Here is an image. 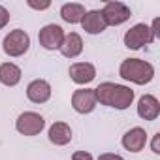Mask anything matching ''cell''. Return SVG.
<instances>
[{
  "label": "cell",
  "instance_id": "ba28073f",
  "mask_svg": "<svg viewBox=\"0 0 160 160\" xmlns=\"http://www.w3.org/2000/svg\"><path fill=\"white\" fill-rule=\"evenodd\" d=\"M72 108L77 113H91L96 108V98H94V91L92 89H77L72 94Z\"/></svg>",
  "mask_w": 160,
  "mask_h": 160
},
{
  "label": "cell",
  "instance_id": "4fadbf2b",
  "mask_svg": "<svg viewBox=\"0 0 160 160\" xmlns=\"http://www.w3.org/2000/svg\"><path fill=\"white\" fill-rule=\"evenodd\" d=\"M81 27H83V30H85L87 34H102V32L108 28V25H106V21H104L100 10H91V12H87V13L83 15V19H81Z\"/></svg>",
  "mask_w": 160,
  "mask_h": 160
},
{
  "label": "cell",
  "instance_id": "5bb4252c",
  "mask_svg": "<svg viewBox=\"0 0 160 160\" xmlns=\"http://www.w3.org/2000/svg\"><path fill=\"white\" fill-rule=\"evenodd\" d=\"M47 136H49V141H51L53 145L62 147V145H68V143L72 141V128H70V124L58 121V122H53V124L49 126Z\"/></svg>",
  "mask_w": 160,
  "mask_h": 160
},
{
  "label": "cell",
  "instance_id": "7402d4cb",
  "mask_svg": "<svg viewBox=\"0 0 160 160\" xmlns=\"http://www.w3.org/2000/svg\"><path fill=\"white\" fill-rule=\"evenodd\" d=\"M98 160H124V158L119 156V154H115V152H104V154L98 156Z\"/></svg>",
  "mask_w": 160,
  "mask_h": 160
},
{
  "label": "cell",
  "instance_id": "2e32d148",
  "mask_svg": "<svg viewBox=\"0 0 160 160\" xmlns=\"http://www.w3.org/2000/svg\"><path fill=\"white\" fill-rule=\"evenodd\" d=\"M21 68L13 62H4L0 64V83L6 87H15L21 81Z\"/></svg>",
  "mask_w": 160,
  "mask_h": 160
},
{
  "label": "cell",
  "instance_id": "30bf717a",
  "mask_svg": "<svg viewBox=\"0 0 160 160\" xmlns=\"http://www.w3.org/2000/svg\"><path fill=\"white\" fill-rule=\"evenodd\" d=\"M70 77L77 85H87L96 77V68L91 62H73L70 66Z\"/></svg>",
  "mask_w": 160,
  "mask_h": 160
},
{
  "label": "cell",
  "instance_id": "e0dca14e",
  "mask_svg": "<svg viewBox=\"0 0 160 160\" xmlns=\"http://www.w3.org/2000/svg\"><path fill=\"white\" fill-rule=\"evenodd\" d=\"M85 6L83 4H77V2H68L60 8V17L62 21L70 23V25H75V23H81L83 15H85Z\"/></svg>",
  "mask_w": 160,
  "mask_h": 160
},
{
  "label": "cell",
  "instance_id": "603a6c76",
  "mask_svg": "<svg viewBox=\"0 0 160 160\" xmlns=\"http://www.w3.org/2000/svg\"><path fill=\"white\" fill-rule=\"evenodd\" d=\"M158 139H160V134H154V138H152V152H154V154H160V149H158Z\"/></svg>",
  "mask_w": 160,
  "mask_h": 160
},
{
  "label": "cell",
  "instance_id": "277c9868",
  "mask_svg": "<svg viewBox=\"0 0 160 160\" xmlns=\"http://www.w3.org/2000/svg\"><path fill=\"white\" fill-rule=\"evenodd\" d=\"M15 128L23 136H38L45 128V119L36 111H25L17 117Z\"/></svg>",
  "mask_w": 160,
  "mask_h": 160
},
{
  "label": "cell",
  "instance_id": "3957f363",
  "mask_svg": "<svg viewBox=\"0 0 160 160\" xmlns=\"http://www.w3.org/2000/svg\"><path fill=\"white\" fill-rule=\"evenodd\" d=\"M28 47H30V36L21 28L12 30L2 42V49L10 57H23L28 51Z\"/></svg>",
  "mask_w": 160,
  "mask_h": 160
},
{
  "label": "cell",
  "instance_id": "7c38bea8",
  "mask_svg": "<svg viewBox=\"0 0 160 160\" xmlns=\"http://www.w3.org/2000/svg\"><path fill=\"white\" fill-rule=\"evenodd\" d=\"M138 115L143 121H156L160 115V102L152 94H143L138 102Z\"/></svg>",
  "mask_w": 160,
  "mask_h": 160
},
{
  "label": "cell",
  "instance_id": "ac0fdd59",
  "mask_svg": "<svg viewBox=\"0 0 160 160\" xmlns=\"http://www.w3.org/2000/svg\"><path fill=\"white\" fill-rule=\"evenodd\" d=\"M8 23H10V12L4 6H0V28H4Z\"/></svg>",
  "mask_w": 160,
  "mask_h": 160
},
{
  "label": "cell",
  "instance_id": "44dd1931",
  "mask_svg": "<svg viewBox=\"0 0 160 160\" xmlns=\"http://www.w3.org/2000/svg\"><path fill=\"white\" fill-rule=\"evenodd\" d=\"M158 27H160V19L156 17V19L152 21V27H149V30H151V36H152V40H156V38H158Z\"/></svg>",
  "mask_w": 160,
  "mask_h": 160
},
{
  "label": "cell",
  "instance_id": "6da1fadb",
  "mask_svg": "<svg viewBox=\"0 0 160 160\" xmlns=\"http://www.w3.org/2000/svg\"><path fill=\"white\" fill-rule=\"evenodd\" d=\"M94 91V98L96 102H100L102 106L108 108H115V109H128L134 102V91L126 85H117L111 81L100 83Z\"/></svg>",
  "mask_w": 160,
  "mask_h": 160
},
{
  "label": "cell",
  "instance_id": "d6986e66",
  "mask_svg": "<svg viewBox=\"0 0 160 160\" xmlns=\"http://www.w3.org/2000/svg\"><path fill=\"white\" fill-rule=\"evenodd\" d=\"M27 4H28L30 8H34V10H47V8L51 6L49 0H45V2H34V0H28Z\"/></svg>",
  "mask_w": 160,
  "mask_h": 160
},
{
  "label": "cell",
  "instance_id": "9a60e30c",
  "mask_svg": "<svg viewBox=\"0 0 160 160\" xmlns=\"http://www.w3.org/2000/svg\"><path fill=\"white\" fill-rule=\"evenodd\" d=\"M81 51H83V40L77 32H70L64 36V42L60 45V53L66 58H75L77 55H81Z\"/></svg>",
  "mask_w": 160,
  "mask_h": 160
},
{
  "label": "cell",
  "instance_id": "7a4b0ae2",
  "mask_svg": "<svg viewBox=\"0 0 160 160\" xmlns=\"http://www.w3.org/2000/svg\"><path fill=\"white\" fill-rule=\"evenodd\" d=\"M119 75L124 81H132L136 85H147L154 77V66L141 58H126L119 68Z\"/></svg>",
  "mask_w": 160,
  "mask_h": 160
},
{
  "label": "cell",
  "instance_id": "8fae6325",
  "mask_svg": "<svg viewBox=\"0 0 160 160\" xmlns=\"http://www.w3.org/2000/svg\"><path fill=\"white\" fill-rule=\"evenodd\" d=\"M147 143V132L141 128V126H134L130 128L124 136H122V147L130 152H139L143 151Z\"/></svg>",
  "mask_w": 160,
  "mask_h": 160
},
{
  "label": "cell",
  "instance_id": "8992f818",
  "mask_svg": "<svg viewBox=\"0 0 160 160\" xmlns=\"http://www.w3.org/2000/svg\"><path fill=\"white\" fill-rule=\"evenodd\" d=\"M64 30L62 27L51 23V25H45L40 32H38V42L43 49L47 51H55V49H60L62 42H64Z\"/></svg>",
  "mask_w": 160,
  "mask_h": 160
},
{
  "label": "cell",
  "instance_id": "5b68a950",
  "mask_svg": "<svg viewBox=\"0 0 160 160\" xmlns=\"http://www.w3.org/2000/svg\"><path fill=\"white\" fill-rule=\"evenodd\" d=\"M100 12H102V17H104L108 27L109 25L111 27H119V25L126 23L130 19V15H132L130 8L126 4H122V2H106Z\"/></svg>",
  "mask_w": 160,
  "mask_h": 160
},
{
  "label": "cell",
  "instance_id": "9c48e42d",
  "mask_svg": "<svg viewBox=\"0 0 160 160\" xmlns=\"http://www.w3.org/2000/svg\"><path fill=\"white\" fill-rule=\"evenodd\" d=\"M27 98L32 104H45L51 98V85L45 79H34L27 87Z\"/></svg>",
  "mask_w": 160,
  "mask_h": 160
},
{
  "label": "cell",
  "instance_id": "52a82bcc",
  "mask_svg": "<svg viewBox=\"0 0 160 160\" xmlns=\"http://www.w3.org/2000/svg\"><path fill=\"white\" fill-rule=\"evenodd\" d=\"M154 40H152V36H151V30H149V27L145 25V23H138V25H134L130 30H126V34H124V45L128 47V49H141L143 45H147V43H152Z\"/></svg>",
  "mask_w": 160,
  "mask_h": 160
},
{
  "label": "cell",
  "instance_id": "ffe728a7",
  "mask_svg": "<svg viewBox=\"0 0 160 160\" xmlns=\"http://www.w3.org/2000/svg\"><path fill=\"white\" fill-rule=\"evenodd\" d=\"M72 160H92V154L87 151H77L72 154Z\"/></svg>",
  "mask_w": 160,
  "mask_h": 160
}]
</instances>
